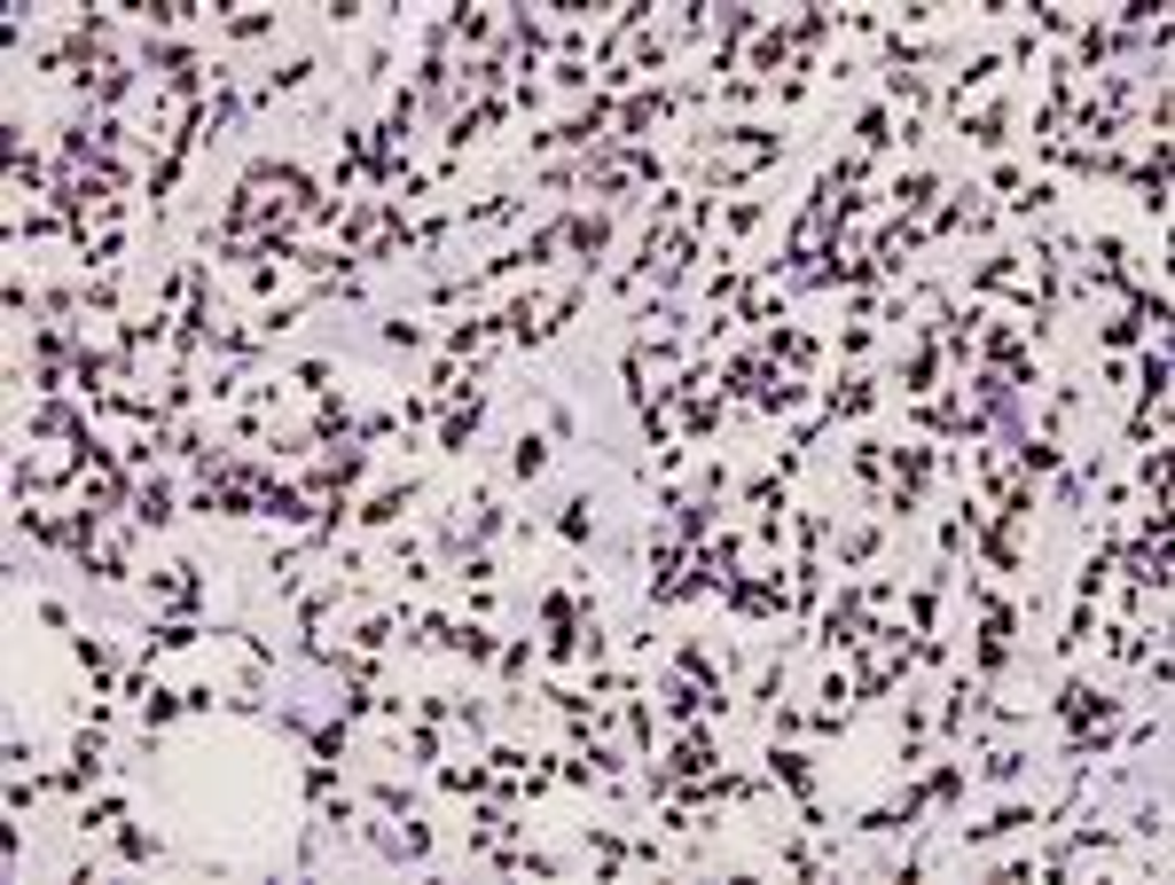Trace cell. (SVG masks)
Returning a JSON list of instances; mask_svg holds the SVG:
<instances>
[{"label": "cell", "instance_id": "6da1fadb", "mask_svg": "<svg viewBox=\"0 0 1175 885\" xmlns=\"http://www.w3.org/2000/svg\"><path fill=\"white\" fill-rule=\"evenodd\" d=\"M987 220H996V204H987V189H956L948 204H933V220H917L925 228V243H941V235H956V228H987Z\"/></svg>", "mask_w": 1175, "mask_h": 885}, {"label": "cell", "instance_id": "7a4b0ae2", "mask_svg": "<svg viewBox=\"0 0 1175 885\" xmlns=\"http://www.w3.org/2000/svg\"><path fill=\"white\" fill-rule=\"evenodd\" d=\"M1035 823H1050V808H1035V800H1011V808H996L987 823H964V846H987V839H1019V831H1035Z\"/></svg>", "mask_w": 1175, "mask_h": 885}, {"label": "cell", "instance_id": "3957f363", "mask_svg": "<svg viewBox=\"0 0 1175 885\" xmlns=\"http://www.w3.org/2000/svg\"><path fill=\"white\" fill-rule=\"evenodd\" d=\"M885 197H893V220H917V212H933V197H941V172H933V165H910Z\"/></svg>", "mask_w": 1175, "mask_h": 885}, {"label": "cell", "instance_id": "277c9868", "mask_svg": "<svg viewBox=\"0 0 1175 885\" xmlns=\"http://www.w3.org/2000/svg\"><path fill=\"white\" fill-rule=\"evenodd\" d=\"M416 494H423L416 478H392V486H377L369 502H353V517H360V525H377V534H385V525H400V517H408V502H416Z\"/></svg>", "mask_w": 1175, "mask_h": 885}, {"label": "cell", "instance_id": "5b68a950", "mask_svg": "<svg viewBox=\"0 0 1175 885\" xmlns=\"http://www.w3.org/2000/svg\"><path fill=\"white\" fill-rule=\"evenodd\" d=\"M878 408V377H847V384H831L823 392V415L816 423H839V415H870Z\"/></svg>", "mask_w": 1175, "mask_h": 885}, {"label": "cell", "instance_id": "8992f818", "mask_svg": "<svg viewBox=\"0 0 1175 885\" xmlns=\"http://www.w3.org/2000/svg\"><path fill=\"white\" fill-rule=\"evenodd\" d=\"M956 134H964V141H979V149H1004V134H1011V103H987V110H956Z\"/></svg>", "mask_w": 1175, "mask_h": 885}, {"label": "cell", "instance_id": "52a82bcc", "mask_svg": "<svg viewBox=\"0 0 1175 885\" xmlns=\"http://www.w3.org/2000/svg\"><path fill=\"white\" fill-rule=\"evenodd\" d=\"M768 783H784L791 800H807V791H816V760L791 752V745H768Z\"/></svg>", "mask_w": 1175, "mask_h": 885}, {"label": "cell", "instance_id": "ba28073f", "mask_svg": "<svg viewBox=\"0 0 1175 885\" xmlns=\"http://www.w3.org/2000/svg\"><path fill=\"white\" fill-rule=\"evenodd\" d=\"M134 525H141V534H165V525H172V486L165 478H141L134 486V509H126Z\"/></svg>", "mask_w": 1175, "mask_h": 885}, {"label": "cell", "instance_id": "9c48e42d", "mask_svg": "<svg viewBox=\"0 0 1175 885\" xmlns=\"http://www.w3.org/2000/svg\"><path fill=\"white\" fill-rule=\"evenodd\" d=\"M549 447H557V439H541V431H517V439H510V478H525V486H533L541 471H549Z\"/></svg>", "mask_w": 1175, "mask_h": 885}, {"label": "cell", "instance_id": "30bf717a", "mask_svg": "<svg viewBox=\"0 0 1175 885\" xmlns=\"http://www.w3.org/2000/svg\"><path fill=\"white\" fill-rule=\"evenodd\" d=\"M933 384H941V345L925 337V345L910 352V361H901V392H910V400H925Z\"/></svg>", "mask_w": 1175, "mask_h": 885}, {"label": "cell", "instance_id": "8fae6325", "mask_svg": "<svg viewBox=\"0 0 1175 885\" xmlns=\"http://www.w3.org/2000/svg\"><path fill=\"white\" fill-rule=\"evenodd\" d=\"M71 659H78V674L95 682V689H111V682H118V659H111V643H95V635H78V643H71Z\"/></svg>", "mask_w": 1175, "mask_h": 885}, {"label": "cell", "instance_id": "7c38bea8", "mask_svg": "<svg viewBox=\"0 0 1175 885\" xmlns=\"http://www.w3.org/2000/svg\"><path fill=\"white\" fill-rule=\"evenodd\" d=\"M345 745H353V721L337 714V721H306V752L314 760H345Z\"/></svg>", "mask_w": 1175, "mask_h": 885}, {"label": "cell", "instance_id": "4fadbf2b", "mask_svg": "<svg viewBox=\"0 0 1175 885\" xmlns=\"http://www.w3.org/2000/svg\"><path fill=\"white\" fill-rule=\"evenodd\" d=\"M854 141H862V157H878V149L893 141V103H870V110L854 118Z\"/></svg>", "mask_w": 1175, "mask_h": 885}, {"label": "cell", "instance_id": "5bb4252c", "mask_svg": "<svg viewBox=\"0 0 1175 885\" xmlns=\"http://www.w3.org/2000/svg\"><path fill=\"white\" fill-rule=\"evenodd\" d=\"M557 534H565L573 549H580V541H596V502H588V494H573V502H565V517H557Z\"/></svg>", "mask_w": 1175, "mask_h": 885}, {"label": "cell", "instance_id": "9a60e30c", "mask_svg": "<svg viewBox=\"0 0 1175 885\" xmlns=\"http://www.w3.org/2000/svg\"><path fill=\"white\" fill-rule=\"evenodd\" d=\"M979 776H987V783H1019V776H1027V752H1019V745H987Z\"/></svg>", "mask_w": 1175, "mask_h": 885}, {"label": "cell", "instance_id": "2e32d148", "mask_svg": "<svg viewBox=\"0 0 1175 885\" xmlns=\"http://www.w3.org/2000/svg\"><path fill=\"white\" fill-rule=\"evenodd\" d=\"M933 628H941V580L910 588V635H933Z\"/></svg>", "mask_w": 1175, "mask_h": 885}, {"label": "cell", "instance_id": "e0dca14e", "mask_svg": "<svg viewBox=\"0 0 1175 885\" xmlns=\"http://www.w3.org/2000/svg\"><path fill=\"white\" fill-rule=\"evenodd\" d=\"M369 808H377V815H416V791L385 776V783H369Z\"/></svg>", "mask_w": 1175, "mask_h": 885}, {"label": "cell", "instance_id": "ac0fdd59", "mask_svg": "<svg viewBox=\"0 0 1175 885\" xmlns=\"http://www.w3.org/2000/svg\"><path fill=\"white\" fill-rule=\"evenodd\" d=\"M878 557V525H847L839 534V565H870Z\"/></svg>", "mask_w": 1175, "mask_h": 885}, {"label": "cell", "instance_id": "d6986e66", "mask_svg": "<svg viewBox=\"0 0 1175 885\" xmlns=\"http://www.w3.org/2000/svg\"><path fill=\"white\" fill-rule=\"evenodd\" d=\"M118 854H126V862H157L165 846H157V831H134V823H118Z\"/></svg>", "mask_w": 1175, "mask_h": 885}, {"label": "cell", "instance_id": "ffe728a7", "mask_svg": "<svg viewBox=\"0 0 1175 885\" xmlns=\"http://www.w3.org/2000/svg\"><path fill=\"white\" fill-rule=\"evenodd\" d=\"M118 815H126V800H118V791H103L95 808H78V831H111Z\"/></svg>", "mask_w": 1175, "mask_h": 885}, {"label": "cell", "instance_id": "44dd1931", "mask_svg": "<svg viewBox=\"0 0 1175 885\" xmlns=\"http://www.w3.org/2000/svg\"><path fill=\"white\" fill-rule=\"evenodd\" d=\"M275 32V9H243V17H228V40H266Z\"/></svg>", "mask_w": 1175, "mask_h": 885}, {"label": "cell", "instance_id": "7402d4cb", "mask_svg": "<svg viewBox=\"0 0 1175 885\" xmlns=\"http://www.w3.org/2000/svg\"><path fill=\"white\" fill-rule=\"evenodd\" d=\"M400 752H408V760H439V721H416V729L400 737Z\"/></svg>", "mask_w": 1175, "mask_h": 885}, {"label": "cell", "instance_id": "603a6c76", "mask_svg": "<svg viewBox=\"0 0 1175 885\" xmlns=\"http://www.w3.org/2000/svg\"><path fill=\"white\" fill-rule=\"evenodd\" d=\"M533 659H541V651H533V643H510V651H502V682H510V689H517V682H525V674H533Z\"/></svg>", "mask_w": 1175, "mask_h": 885}, {"label": "cell", "instance_id": "cb8c5ba5", "mask_svg": "<svg viewBox=\"0 0 1175 885\" xmlns=\"http://www.w3.org/2000/svg\"><path fill=\"white\" fill-rule=\"evenodd\" d=\"M377 337H385V345H392V352H416V345H423V329H416V322H400V314H392V322H385V329H377Z\"/></svg>", "mask_w": 1175, "mask_h": 885}, {"label": "cell", "instance_id": "d4e9b609", "mask_svg": "<svg viewBox=\"0 0 1175 885\" xmlns=\"http://www.w3.org/2000/svg\"><path fill=\"white\" fill-rule=\"evenodd\" d=\"M86 306H95V314H118V275H95V283H86Z\"/></svg>", "mask_w": 1175, "mask_h": 885}, {"label": "cell", "instance_id": "484cf974", "mask_svg": "<svg viewBox=\"0 0 1175 885\" xmlns=\"http://www.w3.org/2000/svg\"><path fill=\"white\" fill-rule=\"evenodd\" d=\"M291 384H298V392H329V361H298Z\"/></svg>", "mask_w": 1175, "mask_h": 885}, {"label": "cell", "instance_id": "4316f807", "mask_svg": "<svg viewBox=\"0 0 1175 885\" xmlns=\"http://www.w3.org/2000/svg\"><path fill=\"white\" fill-rule=\"evenodd\" d=\"M180 705H189V714H212L220 689H212V682H189V689H180Z\"/></svg>", "mask_w": 1175, "mask_h": 885}]
</instances>
